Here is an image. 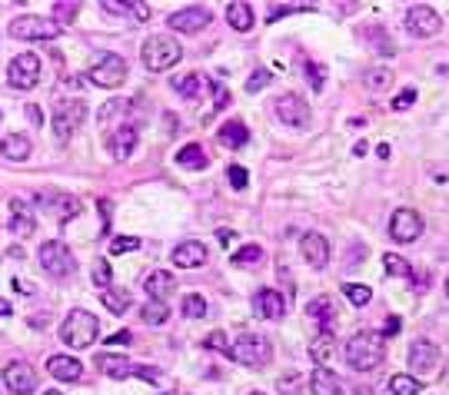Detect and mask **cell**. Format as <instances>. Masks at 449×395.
Returning a JSON list of instances; mask_svg holds the SVG:
<instances>
[{
  "instance_id": "32",
  "label": "cell",
  "mask_w": 449,
  "mask_h": 395,
  "mask_svg": "<svg viewBox=\"0 0 449 395\" xmlns=\"http://www.w3.org/2000/svg\"><path fill=\"white\" fill-rule=\"evenodd\" d=\"M100 7H103V11H110V13H137L140 20H147V17H150V7H147V4H140V0H137V4H133V0H103Z\"/></svg>"
},
{
  "instance_id": "41",
  "label": "cell",
  "mask_w": 449,
  "mask_h": 395,
  "mask_svg": "<svg viewBox=\"0 0 449 395\" xmlns=\"http://www.w3.org/2000/svg\"><path fill=\"white\" fill-rule=\"evenodd\" d=\"M90 279H93V286H100V289H110V282H114V269H110V263H107V259H93Z\"/></svg>"
},
{
  "instance_id": "35",
  "label": "cell",
  "mask_w": 449,
  "mask_h": 395,
  "mask_svg": "<svg viewBox=\"0 0 449 395\" xmlns=\"http://www.w3.org/2000/svg\"><path fill=\"white\" fill-rule=\"evenodd\" d=\"M177 163L187 166V169H203V166H206V153L196 146V143H187V146L177 153Z\"/></svg>"
},
{
  "instance_id": "51",
  "label": "cell",
  "mask_w": 449,
  "mask_h": 395,
  "mask_svg": "<svg viewBox=\"0 0 449 395\" xmlns=\"http://www.w3.org/2000/svg\"><path fill=\"white\" fill-rule=\"evenodd\" d=\"M127 106H130L127 100H116V103H103V106H100V123H103V127H107V120H114V116H116V110H127Z\"/></svg>"
},
{
  "instance_id": "57",
  "label": "cell",
  "mask_w": 449,
  "mask_h": 395,
  "mask_svg": "<svg viewBox=\"0 0 449 395\" xmlns=\"http://www.w3.org/2000/svg\"><path fill=\"white\" fill-rule=\"evenodd\" d=\"M47 395H60V392H53V389H51V392H47Z\"/></svg>"
},
{
  "instance_id": "45",
  "label": "cell",
  "mask_w": 449,
  "mask_h": 395,
  "mask_svg": "<svg viewBox=\"0 0 449 395\" xmlns=\"http://www.w3.org/2000/svg\"><path fill=\"white\" fill-rule=\"evenodd\" d=\"M133 249H140V240H137V236H116V240L110 242V253L114 256L133 253Z\"/></svg>"
},
{
  "instance_id": "3",
  "label": "cell",
  "mask_w": 449,
  "mask_h": 395,
  "mask_svg": "<svg viewBox=\"0 0 449 395\" xmlns=\"http://www.w3.org/2000/svg\"><path fill=\"white\" fill-rule=\"evenodd\" d=\"M230 359H236L240 366H250V369H260V366H267L269 359H273V345H269L267 335H260V332H243V335H236L230 345Z\"/></svg>"
},
{
  "instance_id": "24",
  "label": "cell",
  "mask_w": 449,
  "mask_h": 395,
  "mask_svg": "<svg viewBox=\"0 0 449 395\" xmlns=\"http://www.w3.org/2000/svg\"><path fill=\"white\" fill-rule=\"evenodd\" d=\"M133 150H137V127H120L110 137V153H114V160H130L133 156Z\"/></svg>"
},
{
  "instance_id": "30",
  "label": "cell",
  "mask_w": 449,
  "mask_h": 395,
  "mask_svg": "<svg viewBox=\"0 0 449 395\" xmlns=\"http://www.w3.org/2000/svg\"><path fill=\"white\" fill-rule=\"evenodd\" d=\"M100 303L107 306V312L123 316V312L130 309V293H127V289H114V286H110V289H103V293H100Z\"/></svg>"
},
{
  "instance_id": "34",
  "label": "cell",
  "mask_w": 449,
  "mask_h": 395,
  "mask_svg": "<svg viewBox=\"0 0 449 395\" xmlns=\"http://www.w3.org/2000/svg\"><path fill=\"white\" fill-rule=\"evenodd\" d=\"M389 392L393 395H420L423 392V382H420V379H413V375L396 372V375L389 379Z\"/></svg>"
},
{
  "instance_id": "20",
  "label": "cell",
  "mask_w": 449,
  "mask_h": 395,
  "mask_svg": "<svg viewBox=\"0 0 449 395\" xmlns=\"http://www.w3.org/2000/svg\"><path fill=\"white\" fill-rule=\"evenodd\" d=\"M206 256H210V249H206L200 240H187L180 242L177 249H173V266L180 269H193V266H203Z\"/></svg>"
},
{
  "instance_id": "39",
  "label": "cell",
  "mask_w": 449,
  "mask_h": 395,
  "mask_svg": "<svg viewBox=\"0 0 449 395\" xmlns=\"http://www.w3.org/2000/svg\"><path fill=\"white\" fill-rule=\"evenodd\" d=\"M180 312L187 319H203L206 316V299L200 293H190L183 303H180Z\"/></svg>"
},
{
  "instance_id": "26",
  "label": "cell",
  "mask_w": 449,
  "mask_h": 395,
  "mask_svg": "<svg viewBox=\"0 0 449 395\" xmlns=\"http://www.w3.org/2000/svg\"><path fill=\"white\" fill-rule=\"evenodd\" d=\"M30 150H34V143L27 140L24 133H7V137L0 140V156H4V160H13V163L27 160Z\"/></svg>"
},
{
  "instance_id": "18",
  "label": "cell",
  "mask_w": 449,
  "mask_h": 395,
  "mask_svg": "<svg viewBox=\"0 0 449 395\" xmlns=\"http://www.w3.org/2000/svg\"><path fill=\"white\" fill-rule=\"evenodd\" d=\"M300 253L307 259L313 269H326L330 266V242L323 233H307L303 240H300Z\"/></svg>"
},
{
  "instance_id": "60",
  "label": "cell",
  "mask_w": 449,
  "mask_h": 395,
  "mask_svg": "<svg viewBox=\"0 0 449 395\" xmlns=\"http://www.w3.org/2000/svg\"><path fill=\"white\" fill-rule=\"evenodd\" d=\"M0 120H4V113H0Z\"/></svg>"
},
{
  "instance_id": "43",
  "label": "cell",
  "mask_w": 449,
  "mask_h": 395,
  "mask_svg": "<svg viewBox=\"0 0 449 395\" xmlns=\"http://www.w3.org/2000/svg\"><path fill=\"white\" fill-rule=\"evenodd\" d=\"M300 11H316V4H276V11L267 13V24L280 20V17H290V13H300Z\"/></svg>"
},
{
  "instance_id": "40",
  "label": "cell",
  "mask_w": 449,
  "mask_h": 395,
  "mask_svg": "<svg viewBox=\"0 0 449 395\" xmlns=\"http://www.w3.org/2000/svg\"><path fill=\"white\" fill-rule=\"evenodd\" d=\"M343 296H347L353 306H370V299H373V289H366V286H356V282H343Z\"/></svg>"
},
{
  "instance_id": "4",
  "label": "cell",
  "mask_w": 449,
  "mask_h": 395,
  "mask_svg": "<svg viewBox=\"0 0 449 395\" xmlns=\"http://www.w3.org/2000/svg\"><path fill=\"white\" fill-rule=\"evenodd\" d=\"M60 335H64V342L70 345V349H87V345L97 342V335H100V322H97V316L87 312V309H74V312L64 319Z\"/></svg>"
},
{
  "instance_id": "37",
  "label": "cell",
  "mask_w": 449,
  "mask_h": 395,
  "mask_svg": "<svg viewBox=\"0 0 449 395\" xmlns=\"http://www.w3.org/2000/svg\"><path fill=\"white\" fill-rule=\"evenodd\" d=\"M383 266H386V272H389V276H396V279H413V266L403 259V256L386 253L383 256Z\"/></svg>"
},
{
  "instance_id": "15",
  "label": "cell",
  "mask_w": 449,
  "mask_h": 395,
  "mask_svg": "<svg viewBox=\"0 0 449 395\" xmlns=\"http://www.w3.org/2000/svg\"><path fill=\"white\" fill-rule=\"evenodd\" d=\"M276 116H280L283 127H293V130L309 127V106L296 93H283L280 100H276Z\"/></svg>"
},
{
  "instance_id": "1",
  "label": "cell",
  "mask_w": 449,
  "mask_h": 395,
  "mask_svg": "<svg viewBox=\"0 0 449 395\" xmlns=\"http://www.w3.org/2000/svg\"><path fill=\"white\" fill-rule=\"evenodd\" d=\"M347 362L353 366L356 372H373L383 366L386 359V342L380 332H356L347 339Z\"/></svg>"
},
{
  "instance_id": "14",
  "label": "cell",
  "mask_w": 449,
  "mask_h": 395,
  "mask_svg": "<svg viewBox=\"0 0 449 395\" xmlns=\"http://www.w3.org/2000/svg\"><path fill=\"white\" fill-rule=\"evenodd\" d=\"M210 20H213V11L203 7V4H193V7H183V11L170 13V27L177 34H200L203 27H210Z\"/></svg>"
},
{
  "instance_id": "42",
  "label": "cell",
  "mask_w": 449,
  "mask_h": 395,
  "mask_svg": "<svg viewBox=\"0 0 449 395\" xmlns=\"http://www.w3.org/2000/svg\"><path fill=\"white\" fill-rule=\"evenodd\" d=\"M260 259H263V246H257V242H250L240 253H233V263H236V266H253Z\"/></svg>"
},
{
  "instance_id": "17",
  "label": "cell",
  "mask_w": 449,
  "mask_h": 395,
  "mask_svg": "<svg viewBox=\"0 0 449 395\" xmlns=\"http://www.w3.org/2000/svg\"><path fill=\"white\" fill-rule=\"evenodd\" d=\"M253 312L260 319H269V322H280L286 316V296L276 293V289H260L253 296Z\"/></svg>"
},
{
  "instance_id": "16",
  "label": "cell",
  "mask_w": 449,
  "mask_h": 395,
  "mask_svg": "<svg viewBox=\"0 0 449 395\" xmlns=\"http://www.w3.org/2000/svg\"><path fill=\"white\" fill-rule=\"evenodd\" d=\"M4 385L11 389L13 395H30L34 389H37V372L30 369L27 362H11L7 369H4Z\"/></svg>"
},
{
  "instance_id": "9",
  "label": "cell",
  "mask_w": 449,
  "mask_h": 395,
  "mask_svg": "<svg viewBox=\"0 0 449 395\" xmlns=\"http://www.w3.org/2000/svg\"><path fill=\"white\" fill-rule=\"evenodd\" d=\"M40 266H43V272H51L53 279H70V272L77 269V259H74L67 242L51 240L40 246Z\"/></svg>"
},
{
  "instance_id": "19",
  "label": "cell",
  "mask_w": 449,
  "mask_h": 395,
  "mask_svg": "<svg viewBox=\"0 0 449 395\" xmlns=\"http://www.w3.org/2000/svg\"><path fill=\"white\" fill-rule=\"evenodd\" d=\"M439 362V349L429 339H416V342L410 345V369L420 372V375H426V372H433Z\"/></svg>"
},
{
  "instance_id": "50",
  "label": "cell",
  "mask_w": 449,
  "mask_h": 395,
  "mask_svg": "<svg viewBox=\"0 0 449 395\" xmlns=\"http://www.w3.org/2000/svg\"><path fill=\"white\" fill-rule=\"evenodd\" d=\"M203 345L206 349H217V352H230V345H227V335H223V332H210V335H206L203 339Z\"/></svg>"
},
{
  "instance_id": "53",
  "label": "cell",
  "mask_w": 449,
  "mask_h": 395,
  "mask_svg": "<svg viewBox=\"0 0 449 395\" xmlns=\"http://www.w3.org/2000/svg\"><path fill=\"white\" fill-rule=\"evenodd\" d=\"M130 339H133V335L123 329V332H116V335H110V339H107V345H130Z\"/></svg>"
},
{
  "instance_id": "6",
  "label": "cell",
  "mask_w": 449,
  "mask_h": 395,
  "mask_svg": "<svg viewBox=\"0 0 449 395\" xmlns=\"http://www.w3.org/2000/svg\"><path fill=\"white\" fill-rule=\"evenodd\" d=\"M97 369L107 375V379H130V375H140L150 385H160V369H150V366H133L127 356H114V352H100L97 356Z\"/></svg>"
},
{
  "instance_id": "38",
  "label": "cell",
  "mask_w": 449,
  "mask_h": 395,
  "mask_svg": "<svg viewBox=\"0 0 449 395\" xmlns=\"http://www.w3.org/2000/svg\"><path fill=\"white\" fill-rule=\"evenodd\" d=\"M366 87L376 90V93L389 90L393 87V70H386V67H373L370 74H366Z\"/></svg>"
},
{
  "instance_id": "28",
  "label": "cell",
  "mask_w": 449,
  "mask_h": 395,
  "mask_svg": "<svg viewBox=\"0 0 449 395\" xmlns=\"http://www.w3.org/2000/svg\"><path fill=\"white\" fill-rule=\"evenodd\" d=\"M336 352V339H333V332L330 329H323L313 342H309V359L316 362V366H323V362H330Z\"/></svg>"
},
{
  "instance_id": "5",
  "label": "cell",
  "mask_w": 449,
  "mask_h": 395,
  "mask_svg": "<svg viewBox=\"0 0 449 395\" xmlns=\"http://www.w3.org/2000/svg\"><path fill=\"white\" fill-rule=\"evenodd\" d=\"M83 116H87V106L83 100H57L53 103V137L60 146L74 140V133L83 127Z\"/></svg>"
},
{
  "instance_id": "48",
  "label": "cell",
  "mask_w": 449,
  "mask_h": 395,
  "mask_svg": "<svg viewBox=\"0 0 449 395\" xmlns=\"http://www.w3.org/2000/svg\"><path fill=\"white\" fill-rule=\"evenodd\" d=\"M269 80H273V77H269V70H263V67H260L257 74H253V77L246 80V93H260V90L267 87Z\"/></svg>"
},
{
  "instance_id": "13",
  "label": "cell",
  "mask_w": 449,
  "mask_h": 395,
  "mask_svg": "<svg viewBox=\"0 0 449 395\" xmlns=\"http://www.w3.org/2000/svg\"><path fill=\"white\" fill-rule=\"evenodd\" d=\"M443 20H439V13L433 7H426V4H413L410 11H406V30H410L413 37H436Z\"/></svg>"
},
{
  "instance_id": "52",
  "label": "cell",
  "mask_w": 449,
  "mask_h": 395,
  "mask_svg": "<svg viewBox=\"0 0 449 395\" xmlns=\"http://www.w3.org/2000/svg\"><path fill=\"white\" fill-rule=\"evenodd\" d=\"M280 392L283 395H300V375L290 372V375H283L280 379Z\"/></svg>"
},
{
  "instance_id": "59",
  "label": "cell",
  "mask_w": 449,
  "mask_h": 395,
  "mask_svg": "<svg viewBox=\"0 0 449 395\" xmlns=\"http://www.w3.org/2000/svg\"><path fill=\"white\" fill-rule=\"evenodd\" d=\"M446 293H449V279H446Z\"/></svg>"
},
{
  "instance_id": "44",
  "label": "cell",
  "mask_w": 449,
  "mask_h": 395,
  "mask_svg": "<svg viewBox=\"0 0 449 395\" xmlns=\"http://www.w3.org/2000/svg\"><path fill=\"white\" fill-rule=\"evenodd\" d=\"M80 11V4H74V0H60V4H53V20L57 24H67V20H74Z\"/></svg>"
},
{
  "instance_id": "8",
  "label": "cell",
  "mask_w": 449,
  "mask_h": 395,
  "mask_svg": "<svg viewBox=\"0 0 449 395\" xmlns=\"http://www.w3.org/2000/svg\"><path fill=\"white\" fill-rule=\"evenodd\" d=\"M87 80L93 87H103V90L123 87V80H127V60L120 53H100L97 64L87 70Z\"/></svg>"
},
{
  "instance_id": "12",
  "label": "cell",
  "mask_w": 449,
  "mask_h": 395,
  "mask_svg": "<svg viewBox=\"0 0 449 395\" xmlns=\"http://www.w3.org/2000/svg\"><path fill=\"white\" fill-rule=\"evenodd\" d=\"M389 236L396 242H416L423 236V216H420L416 209H410V206L396 209V213L389 216Z\"/></svg>"
},
{
  "instance_id": "33",
  "label": "cell",
  "mask_w": 449,
  "mask_h": 395,
  "mask_svg": "<svg viewBox=\"0 0 449 395\" xmlns=\"http://www.w3.org/2000/svg\"><path fill=\"white\" fill-rule=\"evenodd\" d=\"M307 316L309 319H320L323 326H330V322H333V299H330V296H316V299H313V303H309L307 306Z\"/></svg>"
},
{
  "instance_id": "56",
  "label": "cell",
  "mask_w": 449,
  "mask_h": 395,
  "mask_svg": "<svg viewBox=\"0 0 449 395\" xmlns=\"http://www.w3.org/2000/svg\"><path fill=\"white\" fill-rule=\"evenodd\" d=\"M13 309H11V303H7V299H0V316H11Z\"/></svg>"
},
{
  "instance_id": "25",
  "label": "cell",
  "mask_w": 449,
  "mask_h": 395,
  "mask_svg": "<svg viewBox=\"0 0 449 395\" xmlns=\"http://www.w3.org/2000/svg\"><path fill=\"white\" fill-rule=\"evenodd\" d=\"M143 289H147V296H150V299H163V303H167V296L177 289V279H173V272L156 269V272H150V276L143 279Z\"/></svg>"
},
{
  "instance_id": "47",
  "label": "cell",
  "mask_w": 449,
  "mask_h": 395,
  "mask_svg": "<svg viewBox=\"0 0 449 395\" xmlns=\"http://www.w3.org/2000/svg\"><path fill=\"white\" fill-rule=\"evenodd\" d=\"M227 176H230V186H233V190H246V183H250V173H246V166H230V169H227Z\"/></svg>"
},
{
  "instance_id": "58",
  "label": "cell",
  "mask_w": 449,
  "mask_h": 395,
  "mask_svg": "<svg viewBox=\"0 0 449 395\" xmlns=\"http://www.w3.org/2000/svg\"><path fill=\"white\" fill-rule=\"evenodd\" d=\"M250 395H267V392H250Z\"/></svg>"
},
{
  "instance_id": "22",
  "label": "cell",
  "mask_w": 449,
  "mask_h": 395,
  "mask_svg": "<svg viewBox=\"0 0 449 395\" xmlns=\"http://www.w3.org/2000/svg\"><path fill=\"white\" fill-rule=\"evenodd\" d=\"M11 233L17 236V240H27V236H34V230H37V223H34V216H30V209L24 206V200H11Z\"/></svg>"
},
{
  "instance_id": "36",
  "label": "cell",
  "mask_w": 449,
  "mask_h": 395,
  "mask_svg": "<svg viewBox=\"0 0 449 395\" xmlns=\"http://www.w3.org/2000/svg\"><path fill=\"white\" fill-rule=\"evenodd\" d=\"M200 83H203V77L200 74H187V77H177L173 80V90H177L180 97H187V100H196L203 90H200Z\"/></svg>"
},
{
  "instance_id": "11",
  "label": "cell",
  "mask_w": 449,
  "mask_h": 395,
  "mask_svg": "<svg viewBox=\"0 0 449 395\" xmlns=\"http://www.w3.org/2000/svg\"><path fill=\"white\" fill-rule=\"evenodd\" d=\"M37 203L43 206L47 213H53V219H57V223H70V219L83 209L77 196H74V193H64V190H43L37 196Z\"/></svg>"
},
{
  "instance_id": "29",
  "label": "cell",
  "mask_w": 449,
  "mask_h": 395,
  "mask_svg": "<svg viewBox=\"0 0 449 395\" xmlns=\"http://www.w3.org/2000/svg\"><path fill=\"white\" fill-rule=\"evenodd\" d=\"M227 20H230L233 30H240V34H246L250 27H253V7L250 4H227Z\"/></svg>"
},
{
  "instance_id": "7",
  "label": "cell",
  "mask_w": 449,
  "mask_h": 395,
  "mask_svg": "<svg viewBox=\"0 0 449 395\" xmlns=\"http://www.w3.org/2000/svg\"><path fill=\"white\" fill-rule=\"evenodd\" d=\"M7 34L13 40H57L60 37V24L53 17H37V13H24V17H13Z\"/></svg>"
},
{
  "instance_id": "31",
  "label": "cell",
  "mask_w": 449,
  "mask_h": 395,
  "mask_svg": "<svg viewBox=\"0 0 449 395\" xmlns=\"http://www.w3.org/2000/svg\"><path fill=\"white\" fill-rule=\"evenodd\" d=\"M140 319L147 322V326H163V322L170 319V306L163 303V299H150V303H143Z\"/></svg>"
},
{
  "instance_id": "2",
  "label": "cell",
  "mask_w": 449,
  "mask_h": 395,
  "mask_svg": "<svg viewBox=\"0 0 449 395\" xmlns=\"http://www.w3.org/2000/svg\"><path fill=\"white\" fill-rule=\"evenodd\" d=\"M140 60L150 74H163V70H170V67H177L180 60H183V47H180V40L170 37V34H154V37L143 40Z\"/></svg>"
},
{
  "instance_id": "23",
  "label": "cell",
  "mask_w": 449,
  "mask_h": 395,
  "mask_svg": "<svg viewBox=\"0 0 449 395\" xmlns=\"http://www.w3.org/2000/svg\"><path fill=\"white\" fill-rule=\"evenodd\" d=\"M309 392L313 395H343V382H340V375H336V372L316 366L313 375H309Z\"/></svg>"
},
{
  "instance_id": "27",
  "label": "cell",
  "mask_w": 449,
  "mask_h": 395,
  "mask_svg": "<svg viewBox=\"0 0 449 395\" xmlns=\"http://www.w3.org/2000/svg\"><path fill=\"white\" fill-rule=\"evenodd\" d=\"M217 140L223 143L227 150H240V146L250 140V130H246V123H240V120H227V123L217 130Z\"/></svg>"
},
{
  "instance_id": "55",
  "label": "cell",
  "mask_w": 449,
  "mask_h": 395,
  "mask_svg": "<svg viewBox=\"0 0 449 395\" xmlns=\"http://www.w3.org/2000/svg\"><path fill=\"white\" fill-rule=\"evenodd\" d=\"M399 329H403V322H399V319L396 316H389V319H386V335H393V332H399Z\"/></svg>"
},
{
  "instance_id": "10",
  "label": "cell",
  "mask_w": 449,
  "mask_h": 395,
  "mask_svg": "<svg viewBox=\"0 0 449 395\" xmlns=\"http://www.w3.org/2000/svg\"><path fill=\"white\" fill-rule=\"evenodd\" d=\"M7 80L13 90H30L40 80V57L37 53H17L7 67Z\"/></svg>"
},
{
  "instance_id": "49",
  "label": "cell",
  "mask_w": 449,
  "mask_h": 395,
  "mask_svg": "<svg viewBox=\"0 0 449 395\" xmlns=\"http://www.w3.org/2000/svg\"><path fill=\"white\" fill-rule=\"evenodd\" d=\"M413 103H416V87H406L396 100H393V110H396V113H399V110H410Z\"/></svg>"
},
{
  "instance_id": "54",
  "label": "cell",
  "mask_w": 449,
  "mask_h": 395,
  "mask_svg": "<svg viewBox=\"0 0 449 395\" xmlns=\"http://www.w3.org/2000/svg\"><path fill=\"white\" fill-rule=\"evenodd\" d=\"M27 116H30V123H34V127H43V113H40V106H27Z\"/></svg>"
},
{
  "instance_id": "46",
  "label": "cell",
  "mask_w": 449,
  "mask_h": 395,
  "mask_svg": "<svg viewBox=\"0 0 449 395\" xmlns=\"http://www.w3.org/2000/svg\"><path fill=\"white\" fill-rule=\"evenodd\" d=\"M307 77H309V87L320 93L323 83H326V67H323V64H313V60H309V64H307Z\"/></svg>"
},
{
  "instance_id": "21",
  "label": "cell",
  "mask_w": 449,
  "mask_h": 395,
  "mask_svg": "<svg viewBox=\"0 0 449 395\" xmlns=\"http://www.w3.org/2000/svg\"><path fill=\"white\" fill-rule=\"evenodd\" d=\"M47 372L53 379H60V382H80L83 379V366L74 356H51L47 359Z\"/></svg>"
}]
</instances>
